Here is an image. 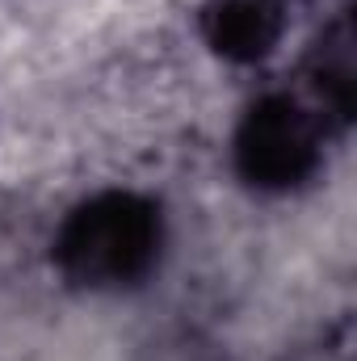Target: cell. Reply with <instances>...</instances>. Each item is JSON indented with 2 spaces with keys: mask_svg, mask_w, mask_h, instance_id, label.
<instances>
[{
  "mask_svg": "<svg viewBox=\"0 0 357 361\" xmlns=\"http://www.w3.org/2000/svg\"><path fill=\"white\" fill-rule=\"evenodd\" d=\"M307 80L320 97V105L345 126L357 105V38L349 13H341L311 47L307 55Z\"/></svg>",
  "mask_w": 357,
  "mask_h": 361,
  "instance_id": "4",
  "label": "cell"
},
{
  "mask_svg": "<svg viewBox=\"0 0 357 361\" xmlns=\"http://www.w3.org/2000/svg\"><path fill=\"white\" fill-rule=\"evenodd\" d=\"M160 235V210L147 197L109 189L80 202L63 219L55 235V265L72 286H135L156 269Z\"/></svg>",
  "mask_w": 357,
  "mask_h": 361,
  "instance_id": "1",
  "label": "cell"
},
{
  "mask_svg": "<svg viewBox=\"0 0 357 361\" xmlns=\"http://www.w3.org/2000/svg\"><path fill=\"white\" fill-rule=\"evenodd\" d=\"M290 0H210L202 8V34L214 55L231 63H257L282 42Z\"/></svg>",
  "mask_w": 357,
  "mask_h": 361,
  "instance_id": "3",
  "label": "cell"
},
{
  "mask_svg": "<svg viewBox=\"0 0 357 361\" xmlns=\"http://www.w3.org/2000/svg\"><path fill=\"white\" fill-rule=\"evenodd\" d=\"M320 122L307 114L294 97L269 92L248 105L236 130V173L253 189L265 193H286L298 189L303 180L320 169Z\"/></svg>",
  "mask_w": 357,
  "mask_h": 361,
  "instance_id": "2",
  "label": "cell"
}]
</instances>
